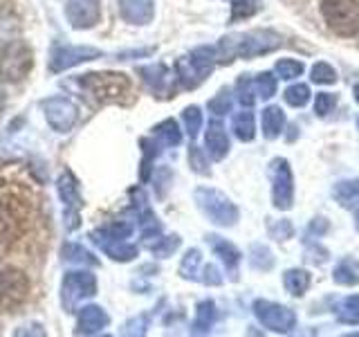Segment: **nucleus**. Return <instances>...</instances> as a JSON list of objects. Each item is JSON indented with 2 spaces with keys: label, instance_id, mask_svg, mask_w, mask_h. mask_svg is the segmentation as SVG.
Masks as SVG:
<instances>
[{
  "label": "nucleus",
  "instance_id": "obj_27",
  "mask_svg": "<svg viewBox=\"0 0 359 337\" xmlns=\"http://www.w3.org/2000/svg\"><path fill=\"white\" fill-rule=\"evenodd\" d=\"M274 72L280 79H285V81H292V79H297V77L303 74V63L301 61H294V59H280L274 65Z\"/></svg>",
  "mask_w": 359,
  "mask_h": 337
},
{
  "label": "nucleus",
  "instance_id": "obj_22",
  "mask_svg": "<svg viewBox=\"0 0 359 337\" xmlns=\"http://www.w3.org/2000/svg\"><path fill=\"white\" fill-rule=\"evenodd\" d=\"M236 97H238V101L250 108L254 101H256V88H254V79H250L247 74H243L238 81H236Z\"/></svg>",
  "mask_w": 359,
  "mask_h": 337
},
{
  "label": "nucleus",
  "instance_id": "obj_1",
  "mask_svg": "<svg viewBox=\"0 0 359 337\" xmlns=\"http://www.w3.org/2000/svg\"><path fill=\"white\" fill-rule=\"evenodd\" d=\"M280 37L272 29H254V32H245V34H231V37H224L218 43L216 50V59L220 63H231L236 56L241 59H254V56L269 54L280 48Z\"/></svg>",
  "mask_w": 359,
  "mask_h": 337
},
{
  "label": "nucleus",
  "instance_id": "obj_16",
  "mask_svg": "<svg viewBox=\"0 0 359 337\" xmlns=\"http://www.w3.org/2000/svg\"><path fill=\"white\" fill-rule=\"evenodd\" d=\"M310 272L308 270H299V267H292L283 275V286L290 292L292 297H301L306 295V290L310 288Z\"/></svg>",
  "mask_w": 359,
  "mask_h": 337
},
{
  "label": "nucleus",
  "instance_id": "obj_21",
  "mask_svg": "<svg viewBox=\"0 0 359 337\" xmlns=\"http://www.w3.org/2000/svg\"><path fill=\"white\" fill-rule=\"evenodd\" d=\"M144 74V81L149 84L155 93H164L166 86H168V72L164 65H151V67H144L142 70Z\"/></svg>",
  "mask_w": 359,
  "mask_h": 337
},
{
  "label": "nucleus",
  "instance_id": "obj_10",
  "mask_svg": "<svg viewBox=\"0 0 359 337\" xmlns=\"http://www.w3.org/2000/svg\"><path fill=\"white\" fill-rule=\"evenodd\" d=\"M207 241L211 243L213 252H216V254L220 256V261H222L224 265H227L231 279H236V272H238V263H241V256H243V254L238 252V247L231 245L229 241L220 239V236H209Z\"/></svg>",
  "mask_w": 359,
  "mask_h": 337
},
{
  "label": "nucleus",
  "instance_id": "obj_23",
  "mask_svg": "<svg viewBox=\"0 0 359 337\" xmlns=\"http://www.w3.org/2000/svg\"><path fill=\"white\" fill-rule=\"evenodd\" d=\"M256 97L261 99H272L276 95V77L272 72H261L254 79Z\"/></svg>",
  "mask_w": 359,
  "mask_h": 337
},
{
  "label": "nucleus",
  "instance_id": "obj_6",
  "mask_svg": "<svg viewBox=\"0 0 359 337\" xmlns=\"http://www.w3.org/2000/svg\"><path fill=\"white\" fill-rule=\"evenodd\" d=\"M254 315L265 329L272 333H290L292 329H297V315L294 310H290L285 306L267 299H256L254 301Z\"/></svg>",
  "mask_w": 359,
  "mask_h": 337
},
{
  "label": "nucleus",
  "instance_id": "obj_15",
  "mask_svg": "<svg viewBox=\"0 0 359 337\" xmlns=\"http://www.w3.org/2000/svg\"><path fill=\"white\" fill-rule=\"evenodd\" d=\"M332 279H334V284H339V286H357L359 284V261H355L351 256L341 258V261L334 265Z\"/></svg>",
  "mask_w": 359,
  "mask_h": 337
},
{
  "label": "nucleus",
  "instance_id": "obj_11",
  "mask_svg": "<svg viewBox=\"0 0 359 337\" xmlns=\"http://www.w3.org/2000/svg\"><path fill=\"white\" fill-rule=\"evenodd\" d=\"M332 196L344 209H351V211L359 213V178L337 183L332 187Z\"/></svg>",
  "mask_w": 359,
  "mask_h": 337
},
{
  "label": "nucleus",
  "instance_id": "obj_25",
  "mask_svg": "<svg viewBox=\"0 0 359 337\" xmlns=\"http://www.w3.org/2000/svg\"><path fill=\"white\" fill-rule=\"evenodd\" d=\"M155 133H157V138H160L166 146H177L180 140H182V133H180L177 124H175L173 119L162 121L160 126L155 128Z\"/></svg>",
  "mask_w": 359,
  "mask_h": 337
},
{
  "label": "nucleus",
  "instance_id": "obj_3",
  "mask_svg": "<svg viewBox=\"0 0 359 337\" xmlns=\"http://www.w3.org/2000/svg\"><path fill=\"white\" fill-rule=\"evenodd\" d=\"M34 65V54L22 41H11L0 50V81L14 84L25 79Z\"/></svg>",
  "mask_w": 359,
  "mask_h": 337
},
{
  "label": "nucleus",
  "instance_id": "obj_28",
  "mask_svg": "<svg viewBox=\"0 0 359 337\" xmlns=\"http://www.w3.org/2000/svg\"><path fill=\"white\" fill-rule=\"evenodd\" d=\"M312 81L314 84H321V86H328V84H334L337 81V70L330 65V63H314L312 65Z\"/></svg>",
  "mask_w": 359,
  "mask_h": 337
},
{
  "label": "nucleus",
  "instance_id": "obj_19",
  "mask_svg": "<svg viewBox=\"0 0 359 337\" xmlns=\"http://www.w3.org/2000/svg\"><path fill=\"white\" fill-rule=\"evenodd\" d=\"M213 322H216V303L202 301L198 306V315H196V322H194V333H209Z\"/></svg>",
  "mask_w": 359,
  "mask_h": 337
},
{
  "label": "nucleus",
  "instance_id": "obj_30",
  "mask_svg": "<svg viewBox=\"0 0 359 337\" xmlns=\"http://www.w3.org/2000/svg\"><path fill=\"white\" fill-rule=\"evenodd\" d=\"M294 234V227H292L290 220H272L269 223V236L274 241H287Z\"/></svg>",
  "mask_w": 359,
  "mask_h": 337
},
{
  "label": "nucleus",
  "instance_id": "obj_18",
  "mask_svg": "<svg viewBox=\"0 0 359 337\" xmlns=\"http://www.w3.org/2000/svg\"><path fill=\"white\" fill-rule=\"evenodd\" d=\"M250 263L254 270H261V272H269L274 267V256L269 252V247L263 243H256L250 247Z\"/></svg>",
  "mask_w": 359,
  "mask_h": 337
},
{
  "label": "nucleus",
  "instance_id": "obj_39",
  "mask_svg": "<svg viewBox=\"0 0 359 337\" xmlns=\"http://www.w3.org/2000/svg\"><path fill=\"white\" fill-rule=\"evenodd\" d=\"M325 230H328V223H325V218H314V223L310 225V232L323 234Z\"/></svg>",
  "mask_w": 359,
  "mask_h": 337
},
{
  "label": "nucleus",
  "instance_id": "obj_42",
  "mask_svg": "<svg viewBox=\"0 0 359 337\" xmlns=\"http://www.w3.org/2000/svg\"><path fill=\"white\" fill-rule=\"evenodd\" d=\"M357 131H359V117H357Z\"/></svg>",
  "mask_w": 359,
  "mask_h": 337
},
{
  "label": "nucleus",
  "instance_id": "obj_5",
  "mask_svg": "<svg viewBox=\"0 0 359 337\" xmlns=\"http://www.w3.org/2000/svg\"><path fill=\"white\" fill-rule=\"evenodd\" d=\"M269 178H272V200L274 207L287 211L294 205V176H292L290 162L285 157H276L269 164Z\"/></svg>",
  "mask_w": 359,
  "mask_h": 337
},
{
  "label": "nucleus",
  "instance_id": "obj_32",
  "mask_svg": "<svg viewBox=\"0 0 359 337\" xmlns=\"http://www.w3.org/2000/svg\"><path fill=\"white\" fill-rule=\"evenodd\" d=\"M198 265H200V252L198 250H189L187 256H184V261H182V267H180V272H182L184 279H196Z\"/></svg>",
  "mask_w": 359,
  "mask_h": 337
},
{
  "label": "nucleus",
  "instance_id": "obj_4",
  "mask_svg": "<svg viewBox=\"0 0 359 337\" xmlns=\"http://www.w3.org/2000/svg\"><path fill=\"white\" fill-rule=\"evenodd\" d=\"M196 202H198V207L211 218V223L220 225V227H231V225L238 223V216H241L238 207L216 189H205V187L198 189Z\"/></svg>",
  "mask_w": 359,
  "mask_h": 337
},
{
  "label": "nucleus",
  "instance_id": "obj_40",
  "mask_svg": "<svg viewBox=\"0 0 359 337\" xmlns=\"http://www.w3.org/2000/svg\"><path fill=\"white\" fill-rule=\"evenodd\" d=\"M3 106H5V97H3V93H0V112H3Z\"/></svg>",
  "mask_w": 359,
  "mask_h": 337
},
{
  "label": "nucleus",
  "instance_id": "obj_36",
  "mask_svg": "<svg viewBox=\"0 0 359 337\" xmlns=\"http://www.w3.org/2000/svg\"><path fill=\"white\" fill-rule=\"evenodd\" d=\"M177 245H180V239H177V236H168V239H162L160 243H155V245H153V252H155L157 256H168L171 252L177 250Z\"/></svg>",
  "mask_w": 359,
  "mask_h": 337
},
{
  "label": "nucleus",
  "instance_id": "obj_14",
  "mask_svg": "<svg viewBox=\"0 0 359 337\" xmlns=\"http://www.w3.org/2000/svg\"><path fill=\"white\" fill-rule=\"evenodd\" d=\"M121 11L130 22L144 25L153 18V0H121Z\"/></svg>",
  "mask_w": 359,
  "mask_h": 337
},
{
  "label": "nucleus",
  "instance_id": "obj_41",
  "mask_svg": "<svg viewBox=\"0 0 359 337\" xmlns=\"http://www.w3.org/2000/svg\"><path fill=\"white\" fill-rule=\"evenodd\" d=\"M355 99H357V101H359V84H357V86H355Z\"/></svg>",
  "mask_w": 359,
  "mask_h": 337
},
{
  "label": "nucleus",
  "instance_id": "obj_34",
  "mask_svg": "<svg viewBox=\"0 0 359 337\" xmlns=\"http://www.w3.org/2000/svg\"><path fill=\"white\" fill-rule=\"evenodd\" d=\"M334 104H337L334 95H330V93H317V99H314V112L321 115V117H325L334 108Z\"/></svg>",
  "mask_w": 359,
  "mask_h": 337
},
{
  "label": "nucleus",
  "instance_id": "obj_24",
  "mask_svg": "<svg viewBox=\"0 0 359 337\" xmlns=\"http://www.w3.org/2000/svg\"><path fill=\"white\" fill-rule=\"evenodd\" d=\"M261 0H233L231 5V20H241V18H250L261 11Z\"/></svg>",
  "mask_w": 359,
  "mask_h": 337
},
{
  "label": "nucleus",
  "instance_id": "obj_33",
  "mask_svg": "<svg viewBox=\"0 0 359 337\" xmlns=\"http://www.w3.org/2000/svg\"><path fill=\"white\" fill-rule=\"evenodd\" d=\"M189 162L191 166H194V171L196 173H202V176H207L209 173V162H207V157L205 153H202L198 146H191V151H189Z\"/></svg>",
  "mask_w": 359,
  "mask_h": 337
},
{
  "label": "nucleus",
  "instance_id": "obj_12",
  "mask_svg": "<svg viewBox=\"0 0 359 337\" xmlns=\"http://www.w3.org/2000/svg\"><path fill=\"white\" fill-rule=\"evenodd\" d=\"M67 11H70V18H72V25L74 27H88L93 25V22L97 20V0H86V3H81V0H72L70 7H67Z\"/></svg>",
  "mask_w": 359,
  "mask_h": 337
},
{
  "label": "nucleus",
  "instance_id": "obj_29",
  "mask_svg": "<svg viewBox=\"0 0 359 337\" xmlns=\"http://www.w3.org/2000/svg\"><path fill=\"white\" fill-rule=\"evenodd\" d=\"M182 119H184V126H187V133L191 138H196L200 133V126H202V112L198 106H189L184 112H182Z\"/></svg>",
  "mask_w": 359,
  "mask_h": 337
},
{
  "label": "nucleus",
  "instance_id": "obj_13",
  "mask_svg": "<svg viewBox=\"0 0 359 337\" xmlns=\"http://www.w3.org/2000/svg\"><path fill=\"white\" fill-rule=\"evenodd\" d=\"M261 126H263V135L267 140H276L285 128V112L280 110L278 106H267L263 110Z\"/></svg>",
  "mask_w": 359,
  "mask_h": 337
},
{
  "label": "nucleus",
  "instance_id": "obj_26",
  "mask_svg": "<svg viewBox=\"0 0 359 337\" xmlns=\"http://www.w3.org/2000/svg\"><path fill=\"white\" fill-rule=\"evenodd\" d=\"M285 101L294 108H303L310 101V88L306 84H294L285 90Z\"/></svg>",
  "mask_w": 359,
  "mask_h": 337
},
{
  "label": "nucleus",
  "instance_id": "obj_31",
  "mask_svg": "<svg viewBox=\"0 0 359 337\" xmlns=\"http://www.w3.org/2000/svg\"><path fill=\"white\" fill-rule=\"evenodd\" d=\"M106 324V315L101 312L99 308H86L81 312V326L86 329V326H90L88 331H97L99 326H104Z\"/></svg>",
  "mask_w": 359,
  "mask_h": 337
},
{
  "label": "nucleus",
  "instance_id": "obj_8",
  "mask_svg": "<svg viewBox=\"0 0 359 337\" xmlns=\"http://www.w3.org/2000/svg\"><path fill=\"white\" fill-rule=\"evenodd\" d=\"M27 279L25 275L16 272V270H7L0 275V315L11 312L16 306H20L27 297Z\"/></svg>",
  "mask_w": 359,
  "mask_h": 337
},
{
  "label": "nucleus",
  "instance_id": "obj_37",
  "mask_svg": "<svg viewBox=\"0 0 359 337\" xmlns=\"http://www.w3.org/2000/svg\"><path fill=\"white\" fill-rule=\"evenodd\" d=\"M308 258L312 263H325L328 261V252L323 250V247L319 243H308Z\"/></svg>",
  "mask_w": 359,
  "mask_h": 337
},
{
  "label": "nucleus",
  "instance_id": "obj_35",
  "mask_svg": "<svg viewBox=\"0 0 359 337\" xmlns=\"http://www.w3.org/2000/svg\"><path fill=\"white\" fill-rule=\"evenodd\" d=\"M209 110L216 112V115H227V112L231 110V97H229L227 90H222L218 97H213L209 101Z\"/></svg>",
  "mask_w": 359,
  "mask_h": 337
},
{
  "label": "nucleus",
  "instance_id": "obj_20",
  "mask_svg": "<svg viewBox=\"0 0 359 337\" xmlns=\"http://www.w3.org/2000/svg\"><path fill=\"white\" fill-rule=\"evenodd\" d=\"M337 317H339V322H344V324L357 326L359 324V295L346 297L339 306H337Z\"/></svg>",
  "mask_w": 359,
  "mask_h": 337
},
{
  "label": "nucleus",
  "instance_id": "obj_9",
  "mask_svg": "<svg viewBox=\"0 0 359 337\" xmlns=\"http://www.w3.org/2000/svg\"><path fill=\"white\" fill-rule=\"evenodd\" d=\"M205 144H207L209 155L213 160H222V157L229 153V138H227V133H224L220 121L209 124L207 135H205Z\"/></svg>",
  "mask_w": 359,
  "mask_h": 337
},
{
  "label": "nucleus",
  "instance_id": "obj_17",
  "mask_svg": "<svg viewBox=\"0 0 359 337\" xmlns=\"http://www.w3.org/2000/svg\"><path fill=\"white\" fill-rule=\"evenodd\" d=\"M233 133L241 142H252L256 135L254 126V112L250 108H243L241 112L233 115Z\"/></svg>",
  "mask_w": 359,
  "mask_h": 337
},
{
  "label": "nucleus",
  "instance_id": "obj_2",
  "mask_svg": "<svg viewBox=\"0 0 359 337\" xmlns=\"http://www.w3.org/2000/svg\"><path fill=\"white\" fill-rule=\"evenodd\" d=\"M321 16L337 37H355L359 32L357 0H321Z\"/></svg>",
  "mask_w": 359,
  "mask_h": 337
},
{
  "label": "nucleus",
  "instance_id": "obj_7",
  "mask_svg": "<svg viewBox=\"0 0 359 337\" xmlns=\"http://www.w3.org/2000/svg\"><path fill=\"white\" fill-rule=\"evenodd\" d=\"M101 101H121L123 95H130V81L123 74H86L81 81Z\"/></svg>",
  "mask_w": 359,
  "mask_h": 337
},
{
  "label": "nucleus",
  "instance_id": "obj_38",
  "mask_svg": "<svg viewBox=\"0 0 359 337\" xmlns=\"http://www.w3.org/2000/svg\"><path fill=\"white\" fill-rule=\"evenodd\" d=\"M202 281H205L207 286H220L222 277L218 272V267L216 265H205V270H202Z\"/></svg>",
  "mask_w": 359,
  "mask_h": 337
}]
</instances>
